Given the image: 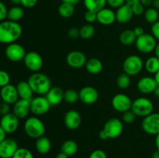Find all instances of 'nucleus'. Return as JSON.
Here are the masks:
<instances>
[{
	"instance_id": "7c9ffc66",
	"label": "nucleus",
	"mask_w": 159,
	"mask_h": 158,
	"mask_svg": "<svg viewBox=\"0 0 159 158\" xmlns=\"http://www.w3.org/2000/svg\"><path fill=\"white\" fill-rule=\"evenodd\" d=\"M24 15V10L22 7L19 6H14L8 10L7 19L8 20L13 22L20 21Z\"/></svg>"
},
{
	"instance_id": "37998d69",
	"label": "nucleus",
	"mask_w": 159,
	"mask_h": 158,
	"mask_svg": "<svg viewBox=\"0 0 159 158\" xmlns=\"http://www.w3.org/2000/svg\"><path fill=\"white\" fill-rule=\"evenodd\" d=\"M89 158H107V155L102 150H95L90 153Z\"/></svg>"
},
{
	"instance_id": "8fccbe9b",
	"label": "nucleus",
	"mask_w": 159,
	"mask_h": 158,
	"mask_svg": "<svg viewBox=\"0 0 159 158\" xmlns=\"http://www.w3.org/2000/svg\"><path fill=\"white\" fill-rule=\"evenodd\" d=\"M133 31L137 37H140V36L143 35V34L144 33V29H143V27H141V26H137V27H135L134 29H133Z\"/></svg>"
},
{
	"instance_id": "de8ad7c7",
	"label": "nucleus",
	"mask_w": 159,
	"mask_h": 158,
	"mask_svg": "<svg viewBox=\"0 0 159 158\" xmlns=\"http://www.w3.org/2000/svg\"><path fill=\"white\" fill-rule=\"evenodd\" d=\"M68 37L71 39H76L80 37V29L76 27H72L68 30Z\"/></svg>"
},
{
	"instance_id": "6e6552de",
	"label": "nucleus",
	"mask_w": 159,
	"mask_h": 158,
	"mask_svg": "<svg viewBox=\"0 0 159 158\" xmlns=\"http://www.w3.org/2000/svg\"><path fill=\"white\" fill-rule=\"evenodd\" d=\"M141 128L149 135L156 136L159 133V113L152 112L143 119Z\"/></svg>"
},
{
	"instance_id": "39448f33",
	"label": "nucleus",
	"mask_w": 159,
	"mask_h": 158,
	"mask_svg": "<svg viewBox=\"0 0 159 158\" xmlns=\"http://www.w3.org/2000/svg\"><path fill=\"white\" fill-rule=\"evenodd\" d=\"M144 68V61L138 55H130L123 63L124 72L130 76H135L139 74Z\"/></svg>"
},
{
	"instance_id": "cd10ccee",
	"label": "nucleus",
	"mask_w": 159,
	"mask_h": 158,
	"mask_svg": "<svg viewBox=\"0 0 159 158\" xmlns=\"http://www.w3.org/2000/svg\"><path fill=\"white\" fill-rule=\"evenodd\" d=\"M83 4L87 10L98 12L105 8L107 0H83Z\"/></svg>"
},
{
	"instance_id": "f03ea898",
	"label": "nucleus",
	"mask_w": 159,
	"mask_h": 158,
	"mask_svg": "<svg viewBox=\"0 0 159 158\" xmlns=\"http://www.w3.org/2000/svg\"><path fill=\"white\" fill-rule=\"evenodd\" d=\"M34 94L38 95L46 94L51 88V81L48 75L43 73H33L27 80Z\"/></svg>"
},
{
	"instance_id": "473e14b6",
	"label": "nucleus",
	"mask_w": 159,
	"mask_h": 158,
	"mask_svg": "<svg viewBox=\"0 0 159 158\" xmlns=\"http://www.w3.org/2000/svg\"><path fill=\"white\" fill-rule=\"evenodd\" d=\"M144 19L148 23L153 24L158 21L159 19V12L158 10L155 9L154 7H149L144 11Z\"/></svg>"
},
{
	"instance_id": "58836bf2",
	"label": "nucleus",
	"mask_w": 159,
	"mask_h": 158,
	"mask_svg": "<svg viewBox=\"0 0 159 158\" xmlns=\"http://www.w3.org/2000/svg\"><path fill=\"white\" fill-rule=\"evenodd\" d=\"M10 82V76L9 73L3 70H0V88L9 85Z\"/></svg>"
},
{
	"instance_id": "ddd939ff",
	"label": "nucleus",
	"mask_w": 159,
	"mask_h": 158,
	"mask_svg": "<svg viewBox=\"0 0 159 158\" xmlns=\"http://www.w3.org/2000/svg\"><path fill=\"white\" fill-rule=\"evenodd\" d=\"M19 118L12 112L2 116L0 119V126L6 132V133H13L18 129L20 122Z\"/></svg>"
},
{
	"instance_id": "ea45409f",
	"label": "nucleus",
	"mask_w": 159,
	"mask_h": 158,
	"mask_svg": "<svg viewBox=\"0 0 159 158\" xmlns=\"http://www.w3.org/2000/svg\"><path fill=\"white\" fill-rule=\"evenodd\" d=\"M84 19H85L87 23L92 24V23L97 21V12L87 10L85 12V15H84Z\"/></svg>"
},
{
	"instance_id": "f3484780",
	"label": "nucleus",
	"mask_w": 159,
	"mask_h": 158,
	"mask_svg": "<svg viewBox=\"0 0 159 158\" xmlns=\"http://www.w3.org/2000/svg\"><path fill=\"white\" fill-rule=\"evenodd\" d=\"M0 98L2 102H4L9 105H13L19 100L18 91H17L16 87L13 85H6L0 89Z\"/></svg>"
},
{
	"instance_id": "e2e57ef3",
	"label": "nucleus",
	"mask_w": 159,
	"mask_h": 158,
	"mask_svg": "<svg viewBox=\"0 0 159 158\" xmlns=\"http://www.w3.org/2000/svg\"><path fill=\"white\" fill-rule=\"evenodd\" d=\"M154 94H155V95L156 96L157 98H158L159 99V85H158L157 88H155V91H154Z\"/></svg>"
},
{
	"instance_id": "0eeeda50",
	"label": "nucleus",
	"mask_w": 159,
	"mask_h": 158,
	"mask_svg": "<svg viewBox=\"0 0 159 158\" xmlns=\"http://www.w3.org/2000/svg\"><path fill=\"white\" fill-rule=\"evenodd\" d=\"M102 129L108 139H116L122 134L124 131V123L122 120L117 118H111L105 122Z\"/></svg>"
},
{
	"instance_id": "6e6d98bb",
	"label": "nucleus",
	"mask_w": 159,
	"mask_h": 158,
	"mask_svg": "<svg viewBox=\"0 0 159 158\" xmlns=\"http://www.w3.org/2000/svg\"><path fill=\"white\" fill-rule=\"evenodd\" d=\"M68 157H69V156H67V155L65 154V153H62V152L61 151L60 153H58L57 155H56V157L55 158H68Z\"/></svg>"
},
{
	"instance_id": "1a4fd4ad",
	"label": "nucleus",
	"mask_w": 159,
	"mask_h": 158,
	"mask_svg": "<svg viewBox=\"0 0 159 158\" xmlns=\"http://www.w3.org/2000/svg\"><path fill=\"white\" fill-rule=\"evenodd\" d=\"M26 52L21 44L12 43L8 44L5 50V55L6 58L12 62H20L23 60Z\"/></svg>"
},
{
	"instance_id": "09e8293b",
	"label": "nucleus",
	"mask_w": 159,
	"mask_h": 158,
	"mask_svg": "<svg viewBox=\"0 0 159 158\" xmlns=\"http://www.w3.org/2000/svg\"><path fill=\"white\" fill-rule=\"evenodd\" d=\"M151 30H152V34L153 37L159 41V20L152 24Z\"/></svg>"
},
{
	"instance_id": "a19ab883",
	"label": "nucleus",
	"mask_w": 159,
	"mask_h": 158,
	"mask_svg": "<svg viewBox=\"0 0 159 158\" xmlns=\"http://www.w3.org/2000/svg\"><path fill=\"white\" fill-rule=\"evenodd\" d=\"M132 7L134 15H141L143 13H144V6L141 4V2H137L133 5H130Z\"/></svg>"
},
{
	"instance_id": "c85d7f7f",
	"label": "nucleus",
	"mask_w": 159,
	"mask_h": 158,
	"mask_svg": "<svg viewBox=\"0 0 159 158\" xmlns=\"http://www.w3.org/2000/svg\"><path fill=\"white\" fill-rule=\"evenodd\" d=\"M144 68L149 74H156L159 71V58L156 56L148 57L144 63Z\"/></svg>"
},
{
	"instance_id": "79ce46f5",
	"label": "nucleus",
	"mask_w": 159,
	"mask_h": 158,
	"mask_svg": "<svg viewBox=\"0 0 159 158\" xmlns=\"http://www.w3.org/2000/svg\"><path fill=\"white\" fill-rule=\"evenodd\" d=\"M8 10L6 6L5 5L4 2L0 1V22H2L7 18L8 15Z\"/></svg>"
},
{
	"instance_id": "aec40b11",
	"label": "nucleus",
	"mask_w": 159,
	"mask_h": 158,
	"mask_svg": "<svg viewBox=\"0 0 159 158\" xmlns=\"http://www.w3.org/2000/svg\"><path fill=\"white\" fill-rule=\"evenodd\" d=\"M30 100L20 99L12 107V113L19 119H25L30 112Z\"/></svg>"
},
{
	"instance_id": "c03bdc74",
	"label": "nucleus",
	"mask_w": 159,
	"mask_h": 158,
	"mask_svg": "<svg viewBox=\"0 0 159 158\" xmlns=\"http://www.w3.org/2000/svg\"><path fill=\"white\" fill-rule=\"evenodd\" d=\"M126 3V0H107V4L111 8H117L120 7L124 4Z\"/></svg>"
},
{
	"instance_id": "393cba45",
	"label": "nucleus",
	"mask_w": 159,
	"mask_h": 158,
	"mask_svg": "<svg viewBox=\"0 0 159 158\" xmlns=\"http://www.w3.org/2000/svg\"><path fill=\"white\" fill-rule=\"evenodd\" d=\"M35 147L40 154H47L51 149V143L49 138L43 136L36 139Z\"/></svg>"
},
{
	"instance_id": "4468645a",
	"label": "nucleus",
	"mask_w": 159,
	"mask_h": 158,
	"mask_svg": "<svg viewBox=\"0 0 159 158\" xmlns=\"http://www.w3.org/2000/svg\"><path fill=\"white\" fill-rule=\"evenodd\" d=\"M19 149L16 140L12 138H6L0 143V158H12Z\"/></svg>"
},
{
	"instance_id": "7ed1b4c3",
	"label": "nucleus",
	"mask_w": 159,
	"mask_h": 158,
	"mask_svg": "<svg viewBox=\"0 0 159 158\" xmlns=\"http://www.w3.org/2000/svg\"><path fill=\"white\" fill-rule=\"evenodd\" d=\"M23 128L27 136L36 139L44 136L46 131L43 122L37 116L28 117L25 121Z\"/></svg>"
},
{
	"instance_id": "e433bc0d",
	"label": "nucleus",
	"mask_w": 159,
	"mask_h": 158,
	"mask_svg": "<svg viewBox=\"0 0 159 158\" xmlns=\"http://www.w3.org/2000/svg\"><path fill=\"white\" fill-rule=\"evenodd\" d=\"M12 158H34L32 152L27 148L24 147H19L18 150L13 155Z\"/></svg>"
},
{
	"instance_id": "f704fd0d",
	"label": "nucleus",
	"mask_w": 159,
	"mask_h": 158,
	"mask_svg": "<svg viewBox=\"0 0 159 158\" xmlns=\"http://www.w3.org/2000/svg\"><path fill=\"white\" fill-rule=\"evenodd\" d=\"M131 83L130 76L126 73L120 74L116 78V85L120 89H127L129 88Z\"/></svg>"
},
{
	"instance_id": "2eb2a0df",
	"label": "nucleus",
	"mask_w": 159,
	"mask_h": 158,
	"mask_svg": "<svg viewBox=\"0 0 159 158\" xmlns=\"http://www.w3.org/2000/svg\"><path fill=\"white\" fill-rule=\"evenodd\" d=\"M79 100L85 105H93L99 99V92L93 86H85L79 91Z\"/></svg>"
},
{
	"instance_id": "423d86ee",
	"label": "nucleus",
	"mask_w": 159,
	"mask_h": 158,
	"mask_svg": "<svg viewBox=\"0 0 159 158\" xmlns=\"http://www.w3.org/2000/svg\"><path fill=\"white\" fill-rule=\"evenodd\" d=\"M157 40L152 34L145 33L137 37L135 46L139 52L143 54H149L155 51L157 46Z\"/></svg>"
},
{
	"instance_id": "69168bd1",
	"label": "nucleus",
	"mask_w": 159,
	"mask_h": 158,
	"mask_svg": "<svg viewBox=\"0 0 159 158\" xmlns=\"http://www.w3.org/2000/svg\"><path fill=\"white\" fill-rule=\"evenodd\" d=\"M10 1H11V2L12 3V4L16 5V6L20 4V0H10Z\"/></svg>"
},
{
	"instance_id": "412c9836",
	"label": "nucleus",
	"mask_w": 159,
	"mask_h": 158,
	"mask_svg": "<svg viewBox=\"0 0 159 158\" xmlns=\"http://www.w3.org/2000/svg\"><path fill=\"white\" fill-rule=\"evenodd\" d=\"M115 13H116V21L120 24H126L129 23L134 15L131 6L127 3H125L120 7L117 8Z\"/></svg>"
},
{
	"instance_id": "c756f323",
	"label": "nucleus",
	"mask_w": 159,
	"mask_h": 158,
	"mask_svg": "<svg viewBox=\"0 0 159 158\" xmlns=\"http://www.w3.org/2000/svg\"><path fill=\"white\" fill-rule=\"evenodd\" d=\"M137 40V37L135 36L133 29H126L123 31L120 35V41L122 44L125 46H130V45L135 43Z\"/></svg>"
},
{
	"instance_id": "b1692460",
	"label": "nucleus",
	"mask_w": 159,
	"mask_h": 158,
	"mask_svg": "<svg viewBox=\"0 0 159 158\" xmlns=\"http://www.w3.org/2000/svg\"><path fill=\"white\" fill-rule=\"evenodd\" d=\"M16 87L20 99H26V100H31L33 99V94L34 93L28 81H21L17 84Z\"/></svg>"
},
{
	"instance_id": "9d476101",
	"label": "nucleus",
	"mask_w": 159,
	"mask_h": 158,
	"mask_svg": "<svg viewBox=\"0 0 159 158\" xmlns=\"http://www.w3.org/2000/svg\"><path fill=\"white\" fill-rule=\"evenodd\" d=\"M25 66L32 72H38L43 65V60L41 55L35 51H30L25 55L23 59Z\"/></svg>"
},
{
	"instance_id": "f8f14e48",
	"label": "nucleus",
	"mask_w": 159,
	"mask_h": 158,
	"mask_svg": "<svg viewBox=\"0 0 159 158\" xmlns=\"http://www.w3.org/2000/svg\"><path fill=\"white\" fill-rule=\"evenodd\" d=\"M132 101L128 95L123 93L115 94L111 101L113 108L119 112H125L131 109Z\"/></svg>"
},
{
	"instance_id": "c9c22d12",
	"label": "nucleus",
	"mask_w": 159,
	"mask_h": 158,
	"mask_svg": "<svg viewBox=\"0 0 159 158\" xmlns=\"http://www.w3.org/2000/svg\"><path fill=\"white\" fill-rule=\"evenodd\" d=\"M79 100V94L76 90L68 89L64 93V101L68 104H74Z\"/></svg>"
},
{
	"instance_id": "774afa93",
	"label": "nucleus",
	"mask_w": 159,
	"mask_h": 158,
	"mask_svg": "<svg viewBox=\"0 0 159 158\" xmlns=\"http://www.w3.org/2000/svg\"><path fill=\"white\" fill-rule=\"evenodd\" d=\"M0 119H1V115H0Z\"/></svg>"
},
{
	"instance_id": "bf43d9fd",
	"label": "nucleus",
	"mask_w": 159,
	"mask_h": 158,
	"mask_svg": "<svg viewBox=\"0 0 159 158\" xmlns=\"http://www.w3.org/2000/svg\"><path fill=\"white\" fill-rule=\"evenodd\" d=\"M140 1H141V0H126V3H127V4L129 5H133L134 4V3L139 2Z\"/></svg>"
},
{
	"instance_id": "6ab92c4d",
	"label": "nucleus",
	"mask_w": 159,
	"mask_h": 158,
	"mask_svg": "<svg viewBox=\"0 0 159 158\" xmlns=\"http://www.w3.org/2000/svg\"><path fill=\"white\" fill-rule=\"evenodd\" d=\"M82 117L80 113L75 109L67 112L64 117V123L66 128L70 130H75L81 125Z\"/></svg>"
},
{
	"instance_id": "4d7b16f0",
	"label": "nucleus",
	"mask_w": 159,
	"mask_h": 158,
	"mask_svg": "<svg viewBox=\"0 0 159 158\" xmlns=\"http://www.w3.org/2000/svg\"><path fill=\"white\" fill-rule=\"evenodd\" d=\"M153 7L159 11V0H153Z\"/></svg>"
},
{
	"instance_id": "72a5a7b5",
	"label": "nucleus",
	"mask_w": 159,
	"mask_h": 158,
	"mask_svg": "<svg viewBox=\"0 0 159 158\" xmlns=\"http://www.w3.org/2000/svg\"><path fill=\"white\" fill-rule=\"evenodd\" d=\"M79 29H80V37L85 39V40L92 38L96 32L94 26L93 24H89V23L83 25Z\"/></svg>"
},
{
	"instance_id": "4be33fe9",
	"label": "nucleus",
	"mask_w": 159,
	"mask_h": 158,
	"mask_svg": "<svg viewBox=\"0 0 159 158\" xmlns=\"http://www.w3.org/2000/svg\"><path fill=\"white\" fill-rule=\"evenodd\" d=\"M116 21V13L110 8H103L97 12V22L103 26H110Z\"/></svg>"
},
{
	"instance_id": "2f4dec72",
	"label": "nucleus",
	"mask_w": 159,
	"mask_h": 158,
	"mask_svg": "<svg viewBox=\"0 0 159 158\" xmlns=\"http://www.w3.org/2000/svg\"><path fill=\"white\" fill-rule=\"evenodd\" d=\"M58 14L61 17L65 19L71 18L75 12V6L69 4V3L63 2H62L58 6Z\"/></svg>"
},
{
	"instance_id": "680f3d73",
	"label": "nucleus",
	"mask_w": 159,
	"mask_h": 158,
	"mask_svg": "<svg viewBox=\"0 0 159 158\" xmlns=\"http://www.w3.org/2000/svg\"><path fill=\"white\" fill-rule=\"evenodd\" d=\"M152 158H159V150H155L152 154Z\"/></svg>"
},
{
	"instance_id": "49530a36",
	"label": "nucleus",
	"mask_w": 159,
	"mask_h": 158,
	"mask_svg": "<svg viewBox=\"0 0 159 158\" xmlns=\"http://www.w3.org/2000/svg\"><path fill=\"white\" fill-rule=\"evenodd\" d=\"M38 0H20V5L23 7L30 9L37 5Z\"/></svg>"
},
{
	"instance_id": "603ef678",
	"label": "nucleus",
	"mask_w": 159,
	"mask_h": 158,
	"mask_svg": "<svg viewBox=\"0 0 159 158\" xmlns=\"http://www.w3.org/2000/svg\"><path fill=\"white\" fill-rule=\"evenodd\" d=\"M6 132H5L4 130L2 129V128L0 126V143H1L2 141L4 140L5 139H6Z\"/></svg>"
},
{
	"instance_id": "20e7f679",
	"label": "nucleus",
	"mask_w": 159,
	"mask_h": 158,
	"mask_svg": "<svg viewBox=\"0 0 159 158\" xmlns=\"http://www.w3.org/2000/svg\"><path fill=\"white\" fill-rule=\"evenodd\" d=\"M131 110L138 117L144 118L153 112V102L148 98L139 97L132 102Z\"/></svg>"
},
{
	"instance_id": "a18cd8bd",
	"label": "nucleus",
	"mask_w": 159,
	"mask_h": 158,
	"mask_svg": "<svg viewBox=\"0 0 159 158\" xmlns=\"http://www.w3.org/2000/svg\"><path fill=\"white\" fill-rule=\"evenodd\" d=\"M10 113V105L4 102H0V115L2 116Z\"/></svg>"
},
{
	"instance_id": "4c0bfd02",
	"label": "nucleus",
	"mask_w": 159,
	"mask_h": 158,
	"mask_svg": "<svg viewBox=\"0 0 159 158\" xmlns=\"http://www.w3.org/2000/svg\"><path fill=\"white\" fill-rule=\"evenodd\" d=\"M137 116L131 109L123 113L122 121L126 124H132L136 120Z\"/></svg>"
},
{
	"instance_id": "338daca9",
	"label": "nucleus",
	"mask_w": 159,
	"mask_h": 158,
	"mask_svg": "<svg viewBox=\"0 0 159 158\" xmlns=\"http://www.w3.org/2000/svg\"><path fill=\"white\" fill-rule=\"evenodd\" d=\"M1 101H2V100H1V98H0V102H1Z\"/></svg>"
},
{
	"instance_id": "3c124183",
	"label": "nucleus",
	"mask_w": 159,
	"mask_h": 158,
	"mask_svg": "<svg viewBox=\"0 0 159 158\" xmlns=\"http://www.w3.org/2000/svg\"><path fill=\"white\" fill-rule=\"evenodd\" d=\"M140 2L144 6V7H150L153 4V0H141Z\"/></svg>"
},
{
	"instance_id": "a211bd4d",
	"label": "nucleus",
	"mask_w": 159,
	"mask_h": 158,
	"mask_svg": "<svg viewBox=\"0 0 159 158\" xmlns=\"http://www.w3.org/2000/svg\"><path fill=\"white\" fill-rule=\"evenodd\" d=\"M157 86H158V84L155 77H150V76H144L141 77L137 84V88L138 91L144 94L154 93Z\"/></svg>"
},
{
	"instance_id": "9b49d317",
	"label": "nucleus",
	"mask_w": 159,
	"mask_h": 158,
	"mask_svg": "<svg viewBox=\"0 0 159 158\" xmlns=\"http://www.w3.org/2000/svg\"><path fill=\"white\" fill-rule=\"evenodd\" d=\"M51 106V104L49 103L47 98L42 95L33 98L30 100V111L35 116H42L46 114L49 111Z\"/></svg>"
},
{
	"instance_id": "864d4df0",
	"label": "nucleus",
	"mask_w": 159,
	"mask_h": 158,
	"mask_svg": "<svg viewBox=\"0 0 159 158\" xmlns=\"http://www.w3.org/2000/svg\"><path fill=\"white\" fill-rule=\"evenodd\" d=\"M99 138H100L101 139H102V140H106V139H108V137H107V134H106V133L104 132L103 129H102L100 132H99Z\"/></svg>"
},
{
	"instance_id": "5701e85b",
	"label": "nucleus",
	"mask_w": 159,
	"mask_h": 158,
	"mask_svg": "<svg viewBox=\"0 0 159 158\" xmlns=\"http://www.w3.org/2000/svg\"><path fill=\"white\" fill-rule=\"evenodd\" d=\"M64 93L65 91L60 87H51L45 97L47 98L51 106H54L59 105L64 100Z\"/></svg>"
},
{
	"instance_id": "dca6fc26",
	"label": "nucleus",
	"mask_w": 159,
	"mask_h": 158,
	"mask_svg": "<svg viewBox=\"0 0 159 158\" xmlns=\"http://www.w3.org/2000/svg\"><path fill=\"white\" fill-rule=\"evenodd\" d=\"M87 62L86 56L79 50L71 51L66 56V63L69 67L74 69H79L85 67Z\"/></svg>"
},
{
	"instance_id": "052dcab7",
	"label": "nucleus",
	"mask_w": 159,
	"mask_h": 158,
	"mask_svg": "<svg viewBox=\"0 0 159 158\" xmlns=\"http://www.w3.org/2000/svg\"><path fill=\"white\" fill-rule=\"evenodd\" d=\"M155 54L157 57L159 58V42L157 43V46L155 49Z\"/></svg>"
},
{
	"instance_id": "13d9d810",
	"label": "nucleus",
	"mask_w": 159,
	"mask_h": 158,
	"mask_svg": "<svg viewBox=\"0 0 159 158\" xmlns=\"http://www.w3.org/2000/svg\"><path fill=\"white\" fill-rule=\"evenodd\" d=\"M155 146H156L157 150H159V133L155 136Z\"/></svg>"
},
{
	"instance_id": "a878e982",
	"label": "nucleus",
	"mask_w": 159,
	"mask_h": 158,
	"mask_svg": "<svg viewBox=\"0 0 159 158\" xmlns=\"http://www.w3.org/2000/svg\"><path fill=\"white\" fill-rule=\"evenodd\" d=\"M85 67L86 71L89 74H98L102 71L103 66H102V63L99 59L91 58L89 60H87Z\"/></svg>"
},
{
	"instance_id": "5fc2aeb1",
	"label": "nucleus",
	"mask_w": 159,
	"mask_h": 158,
	"mask_svg": "<svg viewBox=\"0 0 159 158\" xmlns=\"http://www.w3.org/2000/svg\"><path fill=\"white\" fill-rule=\"evenodd\" d=\"M63 2H66V3H69V4L73 5V6H75V5L79 4L80 0H62Z\"/></svg>"
},
{
	"instance_id": "0e129e2a",
	"label": "nucleus",
	"mask_w": 159,
	"mask_h": 158,
	"mask_svg": "<svg viewBox=\"0 0 159 158\" xmlns=\"http://www.w3.org/2000/svg\"><path fill=\"white\" fill-rule=\"evenodd\" d=\"M155 77V81H156V82H157V84L159 85V71L156 73V74H155V77Z\"/></svg>"
},
{
	"instance_id": "bb28decb",
	"label": "nucleus",
	"mask_w": 159,
	"mask_h": 158,
	"mask_svg": "<svg viewBox=\"0 0 159 158\" xmlns=\"http://www.w3.org/2000/svg\"><path fill=\"white\" fill-rule=\"evenodd\" d=\"M79 150L77 143L73 139H68L65 140L61 147V151L65 153L67 156H71L75 154Z\"/></svg>"
},
{
	"instance_id": "f257e3e1",
	"label": "nucleus",
	"mask_w": 159,
	"mask_h": 158,
	"mask_svg": "<svg viewBox=\"0 0 159 158\" xmlns=\"http://www.w3.org/2000/svg\"><path fill=\"white\" fill-rule=\"evenodd\" d=\"M23 29L17 22L4 20L0 23V43L10 44L20 38Z\"/></svg>"
}]
</instances>
